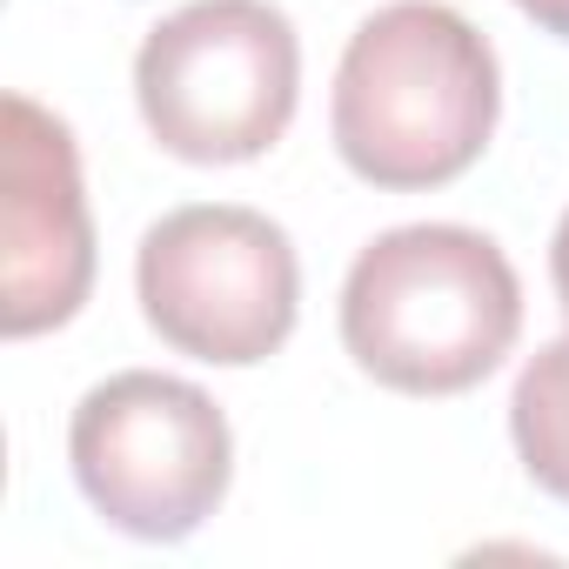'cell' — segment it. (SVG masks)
Listing matches in <instances>:
<instances>
[{
	"instance_id": "obj_1",
	"label": "cell",
	"mask_w": 569,
	"mask_h": 569,
	"mask_svg": "<svg viewBox=\"0 0 569 569\" xmlns=\"http://www.w3.org/2000/svg\"><path fill=\"white\" fill-rule=\"evenodd\" d=\"M496 48L442 0H389L342 48L329 128L336 154L369 188L416 194L469 174L496 134Z\"/></svg>"
},
{
	"instance_id": "obj_2",
	"label": "cell",
	"mask_w": 569,
	"mask_h": 569,
	"mask_svg": "<svg viewBox=\"0 0 569 569\" xmlns=\"http://www.w3.org/2000/svg\"><path fill=\"white\" fill-rule=\"evenodd\" d=\"M522 336L509 254L462 221L376 234L342 281V349L396 396H462L502 369Z\"/></svg>"
},
{
	"instance_id": "obj_3",
	"label": "cell",
	"mask_w": 569,
	"mask_h": 569,
	"mask_svg": "<svg viewBox=\"0 0 569 569\" xmlns=\"http://www.w3.org/2000/svg\"><path fill=\"white\" fill-rule=\"evenodd\" d=\"M302 41L268 0H194L134 54V101L148 134L194 168L268 154L296 121Z\"/></svg>"
},
{
	"instance_id": "obj_4",
	"label": "cell",
	"mask_w": 569,
	"mask_h": 569,
	"mask_svg": "<svg viewBox=\"0 0 569 569\" xmlns=\"http://www.w3.org/2000/svg\"><path fill=\"white\" fill-rule=\"evenodd\" d=\"M134 296L174 356L254 369L296 336L302 261L281 221L234 201H194L141 234Z\"/></svg>"
},
{
	"instance_id": "obj_5",
	"label": "cell",
	"mask_w": 569,
	"mask_h": 569,
	"mask_svg": "<svg viewBox=\"0 0 569 569\" xmlns=\"http://www.w3.org/2000/svg\"><path fill=\"white\" fill-rule=\"evenodd\" d=\"M68 462L101 522L141 542H181L221 509L234 436L208 389L161 369H121L81 396Z\"/></svg>"
},
{
	"instance_id": "obj_6",
	"label": "cell",
	"mask_w": 569,
	"mask_h": 569,
	"mask_svg": "<svg viewBox=\"0 0 569 569\" xmlns=\"http://www.w3.org/2000/svg\"><path fill=\"white\" fill-rule=\"evenodd\" d=\"M8 194H0V329L14 342L81 316L94 289V221L81 188V148L61 114L8 94Z\"/></svg>"
},
{
	"instance_id": "obj_7",
	"label": "cell",
	"mask_w": 569,
	"mask_h": 569,
	"mask_svg": "<svg viewBox=\"0 0 569 569\" xmlns=\"http://www.w3.org/2000/svg\"><path fill=\"white\" fill-rule=\"evenodd\" d=\"M509 436L529 469V482L556 502H569V336L542 342L509 396Z\"/></svg>"
},
{
	"instance_id": "obj_8",
	"label": "cell",
	"mask_w": 569,
	"mask_h": 569,
	"mask_svg": "<svg viewBox=\"0 0 569 569\" xmlns=\"http://www.w3.org/2000/svg\"><path fill=\"white\" fill-rule=\"evenodd\" d=\"M549 274H556V302H562V316H569V208H562L556 241H549Z\"/></svg>"
},
{
	"instance_id": "obj_9",
	"label": "cell",
	"mask_w": 569,
	"mask_h": 569,
	"mask_svg": "<svg viewBox=\"0 0 569 569\" xmlns=\"http://www.w3.org/2000/svg\"><path fill=\"white\" fill-rule=\"evenodd\" d=\"M516 8L542 28V34H556V41H569V0H516Z\"/></svg>"
}]
</instances>
